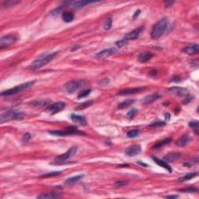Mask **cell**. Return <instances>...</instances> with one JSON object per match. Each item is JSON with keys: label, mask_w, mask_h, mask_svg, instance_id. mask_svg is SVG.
Instances as JSON below:
<instances>
[{"label": "cell", "mask_w": 199, "mask_h": 199, "mask_svg": "<svg viewBox=\"0 0 199 199\" xmlns=\"http://www.w3.org/2000/svg\"><path fill=\"white\" fill-rule=\"evenodd\" d=\"M168 20L166 18H162L159 19L153 27L151 32V37L154 40L159 39L165 33L168 27Z\"/></svg>", "instance_id": "obj_1"}, {"label": "cell", "mask_w": 199, "mask_h": 199, "mask_svg": "<svg viewBox=\"0 0 199 199\" xmlns=\"http://www.w3.org/2000/svg\"><path fill=\"white\" fill-rule=\"evenodd\" d=\"M57 54H58V52L56 51V52H52L50 53V54H42V55H40L38 58H36V59L31 63V66H30L31 69H39L40 68L43 67L44 66L48 64V62H50L53 58L56 57Z\"/></svg>", "instance_id": "obj_2"}, {"label": "cell", "mask_w": 199, "mask_h": 199, "mask_svg": "<svg viewBox=\"0 0 199 199\" xmlns=\"http://www.w3.org/2000/svg\"><path fill=\"white\" fill-rule=\"evenodd\" d=\"M24 113L20 110H8L4 111L0 115V123L2 124L4 122L10 121L14 120H21L24 117Z\"/></svg>", "instance_id": "obj_3"}, {"label": "cell", "mask_w": 199, "mask_h": 199, "mask_svg": "<svg viewBox=\"0 0 199 199\" xmlns=\"http://www.w3.org/2000/svg\"><path fill=\"white\" fill-rule=\"evenodd\" d=\"M34 83H35V80L27 82V83L21 84V85L15 86L14 88H13V89H7V90L3 91V92L1 93V96H2V97H5V96H12V95L17 94V93L22 92V91L30 89L31 87H32L34 85Z\"/></svg>", "instance_id": "obj_4"}, {"label": "cell", "mask_w": 199, "mask_h": 199, "mask_svg": "<svg viewBox=\"0 0 199 199\" xmlns=\"http://www.w3.org/2000/svg\"><path fill=\"white\" fill-rule=\"evenodd\" d=\"M49 134L52 135H57V136H67V135H83V133L79 131L75 127L70 126V127L66 128L65 129L49 132Z\"/></svg>", "instance_id": "obj_5"}, {"label": "cell", "mask_w": 199, "mask_h": 199, "mask_svg": "<svg viewBox=\"0 0 199 199\" xmlns=\"http://www.w3.org/2000/svg\"><path fill=\"white\" fill-rule=\"evenodd\" d=\"M85 85V81L83 80H74V81L68 82L65 85V89L69 93H73L77 90L80 89Z\"/></svg>", "instance_id": "obj_6"}, {"label": "cell", "mask_w": 199, "mask_h": 199, "mask_svg": "<svg viewBox=\"0 0 199 199\" xmlns=\"http://www.w3.org/2000/svg\"><path fill=\"white\" fill-rule=\"evenodd\" d=\"M76 152H77V147L76 146L72 147V148H70L66 153H65L64 154L60 155V156H58V157H57L56 158L54 159V163H55V164H62V163H63L66 160H67V159H69V158H71L72 157L75 156Z\"/></svg>", "instance_id": "obj_7"}, {"label": "cell", "mask_w": 199, "mask_h": 199, "mask_svg": "<svg viewBox=\"0 0 199 199\" xmlns=\"http://www.w3.org/2000/svg\"><path fill=\"white\" fill-rule=\"evenodd\" d=\"M65 107H66V104L64 102H57L52 104L49 105L46 109H45V111L51 114H55L57 113L60 112L62 110H64Z\"/></svg>", "instance_id": "obj_8"}, {"label": "cell", "mask_w": 199, "mask_h": 199, "mask_svg": "<svg viewBox=\"0 0 199 199\" xmlns=\"http://www.w3.org/2000/svg\"><path fill=\"white\" fill-rule=\"evenodd\" d=\"M17 41V37L14 34H7L1 38L0 40V48L2 49L6 47L13 45Z\"/></svg>", "instance_id": "obj_9"}, {"label": "cell", "mask_w": 199, "mask_h": 199, "mask_svg": "<svg viewBox=\"0 0 199 199\" xmlns=\"http://www.w3.org/2000/svg\"><path fill=\"white\" fill-rule=\"evenodd\" d=\"M169 93L171 94L176 95L178 97H184L188 95V90L186 88H183V87H179V86H174L170 88V89H167Z\"/></svg>", "instance_id": "obj_10"}, {"label": "cell", "mask_w": 199, "mask_h": 199, "mask_svg": "<svg viewBox=\"0 0 199 199\" xmlns=\"http://www.w3.org/2000/svg\"><path fill=\"white\" fill-rule=\"evenodd\" d=\"M142 147L140 145H133L128 147L125 150V153L128 157H135L141 153Z\"/></svg>", "instance_id": "obj_11"}, {"label": "cell", "mask_w": 199, "mask_h": 199, "mask_svg": "<svg viewBox=\"0 0 199 199\" xmlns=\"http://www.w3.org/2000/svg\"><path fill=\"white\" fill-rule=\"evenodd\" d=\"M51 101L49 99H42V100H36L34 101L30 104L31 107H34V108H41L45 106H48L50 104Z\"/></svg>", "instance_id": "obj_12"}, {"label": "cell", "mask_w": 199, "mask_h": 199, "mask_svg": "<svg viewBox=\"0 0 199 199\" xmlns=\"http://www.w3.org/2000/svg\"><path fill=\"white\" fill-rule=\"evenodd\" d=\"M143 28H144L143 26H141V27H138V28H136V29L133 30V31H131L130 33H128V34L125 35L124 39L127 40V41H129V40H135V39L139 38V35L141 34Z\"/></svg>", "instance_id": "obj_13"}, {"label": "cell", "mask_w": 199, "mask_h": 199, "mask_svg": "<svg viewBox=\"0 0 199 199\" xmlns=\"http://www.w3.org/2000/svg\"><path fill=\"white\" fill-rule=\"evenodd\" d=\"M116 52H117L116 48H107L104 49V50L101 51H100V52H98L97 54H96V56H97V58H105L110 56V55H113V54H114Z\"/></svg>", "instance_id": "obj_14"}, {"label": "cell", "mask_w": 199, "mask_h": 199, "mask_svg": "<svg viewBox=\"0 0 199 199\" xmlns=\"http://www.w3.org/2000/svg\"><path fill=\"white\" fill-rule=\"evenodd\" d=\"M183 51L188 54H197L199 52V45L198 44H192L183 48Z\"/></svg>", "instance_id": "obj_15"}, {"label": "cell", "mask_w": 199, "mask_h": 199, "mask_svg": "<svg viewBox=\"0 0 199 199\" xmlns=\"http://www.w3.org/2000/svg\"><path fill=\"white\" fill-rule=\"evenodd\" d=\"M71 119L74 123H76V124H80V125L85 126L87 124L86 118L83 116H81V115H77V114H72L71 115Z\"/></svg>", "instance_id": "obj_16"}, {"label": "cell", "mask_w": 199, "mask_h": 199, "mask_svg": "<svg viewBox=\"0 0 199 199\" xmlns=\"http://www.w3.org/2000/svg\"><path fill=\"white\" fill-rule=\"evenodd\" d=\"M161 96L159 93H153V94L149 95V96H147L145 97V98L142 99V103L144 104H152L153 102L156 101L157 100H158Z\"/></svg>", "instance_id": "obj_17"}, {"label": "cell", "mask_w": 199, "mask_h": 199, "mask_svg": "<svg viewBox=\"0 0 199 199\" xmlns=\"http://www.w3.org/2000/svg\"><path fill=\"white\" fill-rule=\"evenodd\" d=\"M143 90V88L141 87H138V88H132V89H126L120 91L118 93V95L120 96H124V95H130V94H135V93H139V92Z\"/></svg>", "instance_id": "obj_18"}, {"label": "cell", "mask_w": 199, "mask_h": 199, "mask_svg": "<svg viewBox=\"0 0 199 199\" xmlns=\"http://www.w3.org/2000/svg\"><path fill=\"white\" fill-rule=\"evenodd\" d=\"M191 141H192V138L190 137L189 135H183L176 142V145L179 147H184L185 145H188Z\"/></svg>", "instance_id": "obj_19"}, {"label": "cell", "mask_w": 199, "mask_h": 199, "mask_svg": "<svg viewBox=\"0 0 199 199\" xmlns=\"http://www.w3.org/2000/svg\"><path fill=\"white\" fill-rule=\"evenodd\" d=\"M62 197V195L59 193H56V192H51V193H45V194H41L40 195H37V198L41 199H54V198H58Z\"/></svg>", "instance_id": "obj_20"}, {"label": "cell", "mask_w": 199, "mask_h": 199, "mask_svg": "<svg viewBox=\"0 0 199 199\" xmlns=\"http://www.w3.org/2000/svg\"><path fill=\"white\" fill-rule=\"evenodd\" d=\"M180 157V154L178 153H170L164 157V161L166 162H173L177 160Z\"/></svg>", "instance_id": "obj_21"}, {"label": "cell", "mask_w": 199, "mask_h": 199, "mask_svg": "<svg viewBox=\"0 0 199 199\" xmlns=\"http://www.w3.org/2000/svg\"><path fill=\"white\" fill-rule=\"evenodd\" d=\"M153 160H154V162L157 163V164H158L159 166H162V168L166 169V170H168L169 172L171 173L172 172V169H171V167H170V165L168 164V162H166V161L164 160H162V159H159L158 158H155V157H153Z\"/></svg>", "instance_id": "obj_22"}, {"label": "cell", "mask_w": 199, "mask_h": 199, "mask_svg": "<svg viewBox=\"0 0 199 199\" xmlns=\"http://www.w3.org/2000/svg\"><path fill=\"white\" fill-rule=\"evenodd\" d=\"M153 56H154V54L151 52L142 53V54H140L138 56V60L140 62H146L149 60H150Z\"/></svg>", "instance_id": "obj_23"}, {"label": "cell", "mask_w": 199, "mask_h": 199, "mask_svg": "<svg viewBox=\"0 0 199 199\" xmlns=\"http://www.w3.org/2000/svg\"><path fill=\"white\" fill-rule=\"evenodd\" d=\"M84 174H79V175H76L75 177H72L68 178L67 180H66V183L68 184H72L77 183L79 180H81L83 177H84Z\"/></svg>", "instance_id": "obj_24"}, {"label": "cell", "mask_w": 199, "mask_h": 199, "mask_svg": "<svg viewBox=\"0 0 199 199\" xmlns=\"http://www.w3.org/2000/svg\"><path fill=\"white\" fill-rule=\"evenodd\" d=\"M93 3V1H86V0H81V1H75L73 2L72 6L75 9H79V8L84 7L86 5Z\"/></svg>", "instance_id": "obj_25"}, {"label": "cell", "mask_w": 199, "mask_h": 199, "mask_svg": "<svg viewBox=\"0 0 199 199\" xmlns=\"http://www.w3.org/2000/svg\"><path fill=\"white\" fill-rule=\"evenodd\" d=\"M62 19L66 23H70L74 19V15L72 12L65 11L62 13Z\"/></svg>", "instance_id": "obj_26"}, {"label": "cell", "mask_w": 199, "mask_h": 199, "mask_svg": "<svg viewBox=\"0 0 199 199\" xmlns=\"http://www.w3.org/2000/svg\"><path fill=\"white\" fill-rule=\"evenodd\" d=\"M135 103V100L133 99H128V100H125L124 101L121 102V104L118 105V109L119 110H121V109L126 108V107H128L131 106Z\"/></svg>", "instance_id": "obj_27"}, {"label": "cell", "mask_w": 199, "mask_h": 199, "mask_svg": "<svg viewBox=\"0 0 199 199\" xmlns=\"http://www.w3.org/2000/svg\"><path fill=\"white\" fill-rule=\"evenodd\" d=\"M198 175V172H195V173H190V174H187L185 175H184L183 177H180L178 179V181L179 182H183L185 181V180H191L192 178L195 177L196 176Z\"/></svg>", "instance_id": "obj_28"}, {"label": "cell", "mask_w": 199, "mask_h": 199, "mask_svg": "<svg viewBox=\"0 0 199 199\" xmlns=\"http://www.w3.org/2000/svg\"><path fill=\"white\" fill-rule=\"evenodd\" d=\"M170 142H171V139H164V140H162V141L158 142H157V144L154 145V146H153V148L156 149H160V148L163 147L164 145H168Z\"/></svg>", "instance_id": "obj_29"}, {"label": "cell", "mask_w": 199, "mask_h": 199, "mask_svg": "<svg viewBox=\"0 0 199 199\" xmlns=\"http://www.w3.org/2000/svg\"><path fill=\"white\" fill-rule=\"evenodd\" d=\"M71 3H72V2H65L64 3L62 4V6H60L58 8L55 9V10H54V11L51 13H52V15H58V14H59L61 12H62V10H63L64 8H66V7H67V6H69Z\"/></svg>", "instance_id": "obj_30"}, {"label": "cell", "mask_w": 199, "mask_h": 199, "mask_svg": "<svg viewBox=\"0 0 199 199\" xmlns=\"http://www.w3.org/2000/svg\"><path fill=\"white\" fill-rule=\"evenodd\" d=\"M19 3V1L17 0H4L2 2V6L4 7H10V6H15L16 4Z\"/></svg>", "instance_id": "obj_31"}, {"label": "cell", "mask_w": 199, "mask_h": 199, "mask_svg": "<svg viewBox=\"0 0 199 199\" xmlns=\"http://www.w3.org/2000/svg\"><path fill=\"white\" fill-rule=\"evenodd\" d=\"M92 104H93V101H86V102L82 103L81 104H79V106L76 107H75V110H83V109H86V108H87V107H90Z\"/></svg>", "instance_id": "obj_32"}, {"label": "cell", "mask_w": 199, "mask_h": 199, "mask_svg": "<svg viewBox=\"0 0 199 199\" xmlns=\"http://www.w3.org/2000/svg\"><path fill=\"white\" fill-rule=\"evenodd\" d=\"M139 134H140V132H139V130L137 129L131 130V131H129V132L127 133V137L130 138V139H133V138L139 136Z\"/></svg>", "instance_id": "obj_33"}, {"label": "cell", "mask_w": 199, "mask_h": 199, "mask_svg": "<svg viewBox=\"0 0 199 199\" xmlns=\"http://www.w3.org/2000/svg\"><path fill=\"white\" fill-rule=\"evenodd\" d=\"M189 126L191 128H193L195 130V133L198 134V126H199V122L198 121H191L189 123Z\"/></svg>", "instance_id": "obj_34"}, {"label": "cell", "mask_w": 199, "mask_h": 199, "mask_svg": "<svg viewBox=\"0 0 199 199\" xmlns=\"http://www.w3.org/2000/svg\"><path fill=\"white\" fill-rule=\"evenodd\" d=\"M179 192H184V193H195V192H198V188H193V187H189V188H184V189L179 190Z\"/></svg>", "instance_id": "obj_35"}, {"label": "cell", "mask_w": 199, "mask_h": 199, "mask_svg": "<svg viewBox=\"0 0 199 199\" xmlns=\"http://www.w3.org/2000/svg\"><path fill=\"white\" fill-rule=\"evenodd\" d=\"M112 23H113L112 19H111V18H107L106 21H105L104 26V30H106V31L110 30V28H111V27H112Z\"/></svg>", "instance_id": "obj_36"}, {"label": "cell", "mask_w": 199, "mask_h": 199, "mask_svg": "<svg viewBox=\"0 0 199 199\" xmlns=\"http://www.w3.org/2000/svg\"><path fill=\"white\" fill-rule=\"evenodd\" d=\"M90 93H91V89H86V90L81 91V92L79 93V95H78V98L80 99L88 97Z\"/></svg>", "instance_id": "obj_37"}, {"label": "cell", "mask_w": 199, "mask_h": 199, "mask_svg": "<svg viewBox=\"0 0 199 199\" xmlns=\"http://www.w3.org/2000/svg\"><path fill=\"white\" fill-rule=\"evenodd\" d=\"M61 173H62V171H54V172H51V173H48V174H44V175L41 176V177H44V178L51 177L56 176V175H58V174H60Z\"/></svg>", "instance_id": "obj_38"}, {"label": "cell", "mask_w": 199, "mask_h": 199, "mask_svg": "<svg viewBox=\"0 0 199 199\" xmlns=\"http://www.w3.org/2000/svg\"><path fill=\"white\" fill-rule=\"evenodd\" d=\"M138 110H136V109H132L131 110H129L128 112V114H127V118H128V119H132V118L135 117V115L136 114V113H137Z\"/></svg>", "instance_id": "obj_39"}, {"label": "cell", "mask_w": 199, "mask_h": 199, "mask_svg": "<svg viewBox=\"0 0 199 199\" xmlns=\"http://www.w3.org/2000/svg\"><path fill=\"white\" fill-rule=\"evenodd\" d=\"M128 41L125 39H122L121 41H118L116 42V45L118 47V48H122V47H124V45H126L128 44Z\"/></svg>", "instance_id": "obj_40"}, {"label": "cell", "mask_w": 199, "mask_h": 199, "mask_svg": "<svg viewBox=\"0 0 199 199\" xmlns=\"http://www.w3.org/2000/svg\"><path fill=\"white\" fill-rule=\"evenodd\" d=\"M198 159H193V160H191V161H188V162H185L184 164V166H187V167H191V166H194L195 164H196L198 162Z\"/></svg>", "instance_id": "obj_41"}, {"label": "cell", "mask_w": 199, "mask_h": 199, "mask_svg": "<svg viewBox=\"0 0 199 199\" xmlns=\"http://www.w3.org/2000/svg\"><path fill=\"white\" fill-rule=\"evenodd\" d=\"M128 184V181L127 180H118V181L115 182V186L117 187H121V186L127 185Z\"/></svg>", "instance_id": "obj_42"}, {"label": "cell", "mask_w": 199, "mask_h": 199, "mask_svg": "<svg viewBox=\"0 0 199 199\" xmlns=\"http://www.w3.org/2000/svg\"><path fill=\"white\" fill-rule=\"evenodd\" d=\"M31 139V135L29 133H27L23 135V143H27V142H29L30 139Z\"/></svg>", "instance_id": "obj_43"}, {"label": "cell", "mask_w": 199, "mask_h": 199, "mask_svg": "<svg viewBox=\"0 0 199 199\" xmlns=\"http://www.w3.org/2000/svg\"><path fill=\"white\" fill-rule=\"evenodd\" d=\"M165 124V122L163 121H158V122H156V123H153V124H149V127H157V126H162V125H164Z\"/></svg>", "instance_id": "obj_44"}, {"label": "cell", "mask_w": 199, "mask_h": 199, "mask_svg": "<svg viewBox=\"0 0 199 199\" xmlns=\"http://www.w3.org/2000/svg\"><path fill=\"white\" fill-rule=\"evenodd\" d=\"M192 97H191V96H188V95H187V97H186L185 99H184V104H188V103H190L191 101H192Z\"/></svg>", "instance_id": "obj_45"}, {"label": "cell", "mask_w": 199, "mask_h": 199, "mask_svg": "<svg viewBox=\"0 0 199 199\" xmlns=\"http://www.w3.org/2000/svg\"><path fill=\"white\" fill-rule=\"evenodd\" d=\"M170 81L174 82V83H179V82L180 81V78L179 77V76H175V77L173 78Z\"/></svg>", "instance_id": "obj_46"}, {"label": "cell", "mask_w": 199, "mask_h": 199, "mask_svg": "<svg viewBox=\"0 0 199 199\" xmlns=\"http://www.w3.org/2000/svg\"><path fill=\"white\" fill-rule=\"evenodd\" d=\"M140 10H138V11H136L135 12V15L133 16V19H135V17H136V16H138L139 15V14H140Z\"/></svg>", "instance_id": "obj_47"}, {"label": "cell", "mask_w": 199, "mask_h": 199, "mask_svg": "<svg viewBox=\"0 0 199 199\" xmlns=\"http://www.w3.org/2000/svg\"><path fill=\"white\" fill-rule=\"evenodd\" d=\"M166 198H178L177 195H168L166 196Z\"/></svg>", "instance_id": "obj_48"}, {"label": "cell", "mask_w": 199, "mask_h": 199, "mask_svg": "<svg viewBox=\"0 0 199 199\" xmlns=\"http://www.w3.org/2000/svg\"><path fill=\"white\" fill-rule=\"evenodd\" d=\"M80 48V46L79 45H75L74 48H72V51H76L78 48Z\"/></svg>", "instance_id": "obj_49"}, {"label": "cell", "mask_w": 199, "mask_h": 199, "mask_svg": "<svg viewBox=\"0 0 199 199\" xmlns=\"http://www.w3.org/2000/svg\"><path fill=\"white\" fill-rule=\"evenodd\" d=\"M174 3V2H165V4H166V7H168L170 6L171 4Z\"/></svg>", "instance_id": "obj_50"}, {"label": "cell", "mask_w": 199, "mask_h": 199, "mask_svg": "<svg viewBox=\"0 0 199 199\" xmlns=\"http://www.w3.org/2000/svg\"><path fill=\"white\" fill-rule=\"evenodd\" d=\"M165 116H166V120H170V114H168V113H166V114H165Z\"/></svg>", "instance_id": "obj_51"}]
</instances>
